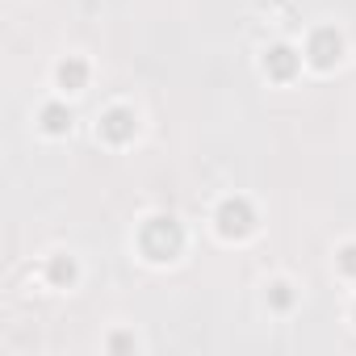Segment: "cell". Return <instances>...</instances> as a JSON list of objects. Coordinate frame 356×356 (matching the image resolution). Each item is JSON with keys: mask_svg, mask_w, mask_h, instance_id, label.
Listing matches in <instances>:
<instances>
[{"mask_svg": "<svg viewBox=\"0 0 356 356\" xmlns=\"http://www.w3.org/2000/svg\"><path fill=\"white\" fill-rule=\"evenodd\" d=\"M185 248V231L172 214H151L143 227H138V252L151 260V264H168L176 260Z\"/></svg>", "mask_w": 356, "mask_h": 356, "instance_id": "cell-1", "label": "cell"}, {"mask_svg": "<svg viewBox=\"0 0 356 356\" xmlns=\"http://www.w3.org/2000/svg\"><path fill=\"white\" fill-rule=\"evenodd\" d=\"M214 227L222 239H248L256 231V210L248 197H222L214 210Z\"/></svg>", "mask_w": 356, "mask_h": 356, "instance_id": "cell-2", "label": "cell"}, {"mask_svg": "<svg viewBox=\"0 0 356 356\" xmlns=\"http://www.w3.org/2000/svg\"><path fill=\"white\" fill-rule=\"evenodd\" d=\"M314 72H331L339 59H343V34L335 30V26H318V30H310V38H306V55H302Z\"/></svg>", "mask_w": 356, "mask_h": 356, "instance_id": "cell-3", "label": "cell"}, {"mask_svg": "<svg viewBox=\"0 0 356 356\" xmlns=\"http://www.w3.org/2000/svg\"><path fill=\"white\" fill-rule=\"evenodd\" d=\"M134 134H138V118H134L130 105H109V109L97 118V138L109 143V147H126Z\"/></svg>", "mask_w": 356, "mask_h": 356, "instance_id": "cell-4", "label": "cell"}, {"mask_svg": "<svg viewBox=\"0 0 356 356\" xmlns=\"http://www.w3.org/2000/svg\"><path fill=\"white\" fill-rule=\"evenodd\" d=\"M260 67H264V76H268V80L285 84V80H293V76H298V67H302V55H298L293 47H285V42H273V47L264 51Z\"/></svg>", "mask_w": 356, "mask_h": 356, "instance_id": "cell-5", "label": "cell"}, {"mask_svg": "<svg viewBox=\"0 0 356 356\" xmlns=\"http://www.w3.org/2000/svg\"><path fill=\"white\" fill-rule=\"evenodd\" d=\"M55 84H59V92H84V84H88V63H84L80 55L59 59V67H55Z\"/></svg>", "mask_w": 356, "mask_h": 356, "instance_id": "cell-6", "label": "cell"}, {"mask_svg": "<svg viewBox=\"0 0 356 356\" xmlns=\"http://www.w3.org/2000/svg\"><path fill=\"white\" fill-rule=\"evenodd\" d=\"M72 122H76V118H72V109H67L63 101H51V105H42V109H38V126H42L47 134H55V138H59V134H67V130H72Z\"/></svg>", "mask_w": 356, "mask_h": 356, "instance_id": "cell-7", "label": "cell"}, {"mask_svg": "<svg viewBox=\"0 0 356 356\" xmlns=\"http://www.w3.org/2000/svg\"><path fill=\"white\" fill-rule=\"evenodd\" d=\"M76 277H80V268H76V260H72V256H51V260H47V281H51L55 289L76 285Z\"/></svg>", "mask_w": 356, "mask_h": 356, "instance_id": "cell-8", "label": "cell"}, {"mask_svg": "<svg viewBox=\"0 0 356 356\" xmlns=\"http://www.w3.org/2000/svg\"><path fill=\"white\" fill-rule=\"evenodd\" d=\"M293 302H298V293H293V285H289V281H273V285H264V306H268V310L289 314V310H293Z\"/></svg>", "mask_w": 356, "mask_h": 356, "instance_id": "cell-9", "label": "cell"}, {"mask_svg": "<svg viewBox=\"0 0 356 356\" xmlns=\"http://www.w3.org/2000/svg\"><path fill=\"white\" fill-rule=\"evenodd\" d=\"M335 268H339L343 277H352V281H356V243H343V248L335 252Z\"/></svg>", "mask_w": 356, "mask_h": 356, "instance_id": "cell-10", "label": "cell"}, {"mask_svg": "<svg viewBox=\"0 0 356 356\" xmlns=\"http://www.w3.org/2000/svg\"><path fill=\"white\" fill-rule=\"evenodd\" d=\"M109 348H134V339H126V335H113V339H109Z\"/></svg>", "mask_w": 356, "mask_h": 356, "instance_id": "cell-11", "label": "cell"}, {"mask_svg": "<svg viewBox=\"0 0 356 356\" xmlns=\"http://www.w3.org/2000/svg\"><path fill=\"white\" fill-rule=\"evenodd\" d=\"M352 323H356V302H352Z\"/></svg>", "mask_w": 356, "mask_h": 356, "instance_id": "cell-12", "label": "cell"}]
</instances>
